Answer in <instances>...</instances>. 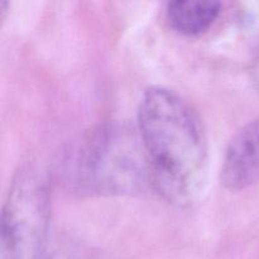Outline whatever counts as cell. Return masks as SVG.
<instances>
[{"label": "cell", "instance_id": "1", "mask_svg": "<svg viewBox=\"0 0 259 259\" xmlns=\"http://www.w3.org/2000/svg\"><path fill=\"white\" fill-rule=\"evenodd\" d=\"M138 132L156 191L175 206L196 204L209 179V146L191 105L171 89L151 86L139 103Z\"/></svg>", "mask_w": 259, "mask_h": 259}, {"label": "cell", "instance_id": "2", "mask_svg": "<svg viewBox=\"0 0 259 259\" xmlns=\"http://www.w3.org/2000/svg\"><path fill=\"white\" fill-rule=\"evenodd\" d=\"M60 174L75 191L101 196L138 194L151 182L138 129L120 121L99 125L68 149Z\"/></svg>", "mask_w": 259, "mask_h": 259}, {"label": "cell", "instance_id": "3", "mask_svg": "<svg viewBox=\"0 0 259 259\" xmlns=\"http://www.w3.org/2000/svg\"><path fill=\"white\" fill-rule=\"evenodd\" d=\"M48 181L34 164L20 167L5 197L0 225L2 259H46L50 233Z\"/></svg>", "mask_w": 259, "mask_h": 259}, {"label": "cell", "instance_id": "4", "mask_svg": "<svg viewBox=\"0 0 259 259\" xmlns=\"http://www.w3.org/2000/svg\"><path fill=\"white\" fill-rule=\"evenodd\" d=\"M220 177L225 189L233 192L259 182V118L249 121L230 139Z\"/></svg>", "mask_w": 259, "mask_h": 259}, {"label": "cell", "instance_id": "5", "mask_svg": "<svg viewBox=\"0 0 259 259\" xmlns=\"http://www.w3.org/2000/svg\"><path fill=\"white\" fill-rule=\"evenodd\" d=\"M222 7V3L215 0H176L167 4L166 17L177 33L195 37L210 29L219 18Z\"/></svg>", "mask_w": 259, "mask_h": 259}, {"label": "cell", "instance_id": "6", "mask_svg": "<svg viewBox=\"0 0 259 259\" xmlns=\"http://www.w3.org/2000/svg\"><path fill=\"white\" fill-rule=\"evenodd\" d=\"M242 23L247 32L259 37V2L247 3L242 10Z\"/></svg>", "mask_w": 259, "mask_h": 259}, {"label": "cell", "instance_id": "7", "mask_svg": "<svg viewBox=\"0 0 259 259\" xmlns=\"http://www.w3.org/2000/svg\"><path fill=\"white\" fill-rule=\"evenodd\" d=\"M250 76H252L253 85H254V88L257 89V91L259 93V60L253 65L252 71H250Z\"/></svg>", "mask_w": 259, "mask_h": 259}, {"label": "cell", "instance_id": "8", "mask_svg": "<svg viewBox=\"0 0 259 259\" xmlns=\"http://www.w3.org/2000/svg\"><path fill=\"white\" fill-rule=\"evenodd\" d=\"M9 8H10L9 2H5V0H2V2H0V19H2V22H4L5 18H7Z\"/></svg>", "mask_w": 259, "mask_h": 259}]
</instances>
